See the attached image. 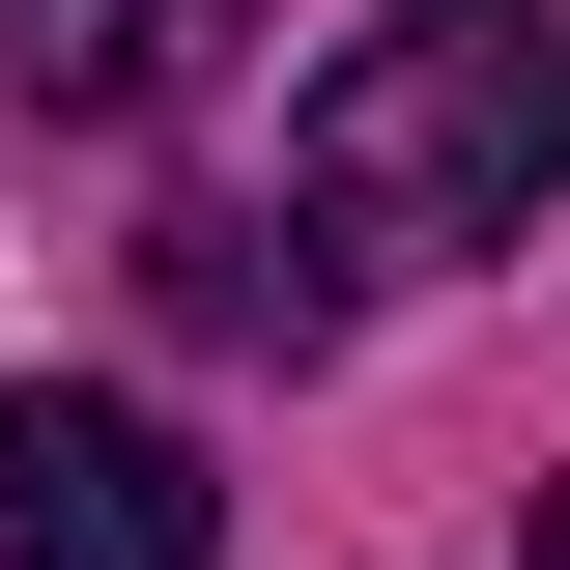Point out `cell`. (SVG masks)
Masks as SVG:
<instances>
[{"label":"cell","mask_w":570,"mask_h":570,"mask_svg":"<svg viewBox=\"0 0 570 570\" xmlns=\"http://www.w3.org/2000/svg\"><path fill=\"white\" fill-rule=\"evenodd\" d=\"M285 200L343 228V257H485V228L570 200V0H400L314 58L285 115Z\"/></svg>","instance_id":"6da1fadb"},{"label":"cell","mask_w":570,"mask_h":570,"mask_svg":"<svg viewBox=\"0 0 570 570\" xmlns=\"http://www.w3.org/2000/svg\"><path fill=\"white\" fill-rule=\"evenodd\" d=\"M0 570H228V485L171 456L142 400H0Z\"/></svg>","instance_id":"7a4b0ae2"},{"label":"cell","mask_w":570,"mask_h":570,"mask_svg":"<svg viewBox=\"0 0 570 570\" xmlns=\"http://www.w3.org/2000/svg\"><path fill=\"white\" fill-rule=\"evenodd\" d=\"M228 29H257V0H0V86H29V115H171Z\"/></svg>","instance_id":"3957f363"},{"label":"cell","mask_w":570,"mask_h":570,"mask_svg":"<svg viewBox=\"0 0 570 570\" xmlns=\"http://www.w3.org/2000/svg\"><path fill=\"white\" fill-rule=\"evenodd\" d=\"M171 314H200V343H285V371H314L343 257H285V228H171Z\"/></svg>","instance_id":"277c9868"},{"label":"cell","mask_w":570,"mask_h":570,"mask_svg":"<svg viewBox=\"0 0 570 570\" xmlns=\"http://www.w3.org/2000/svg\"><path fill=\"white\" fill-rule=\"evenodd\" d=\"M542 570H570V485H542Z\"/></svg>","instance_id":"5b68a950"}]
</instances>
